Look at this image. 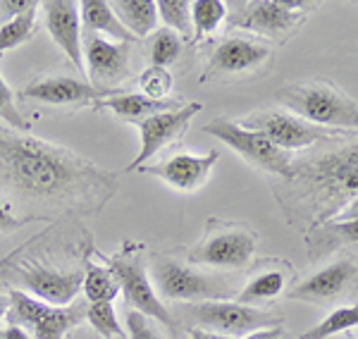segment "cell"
<instances>
[{
	"label": "cell",
	"mask_w": 358,
	"mask_h": 339,
	"mask_svg": "<svg viewBox=\"0 0 358 339\" xmlns=\"http://www.w3.org/2000/svg\"><path fill=\"white\" fill-rule=\"evenodd\" d=\"M0 187L43 203H77L108 199L115 182L72 151L0 129Z\"/></svg>",
	"instance_id": "6da1fadb"
},
{
	"label": "cell",
	"mask_w": 358,
	"mask_h": 339,
	"mask_svg": "<svg viewBox=\"0 0 358 339\" xmlns=\"http://www.w3.org/2000/svg\"><path fill=\"white\" fill-rule=\"evenodd\" d=\"M287 184L294 187L296 203L313 215V229L322 227L358 196V143L301 160Z\"/></svg>",
	"instance_id": "7a4b0ae2"
},
{
	"label": "cell",
	"mask_w": 358,
	"mask_h": 339,
	"mask_svg": "<svg viewBox=\"0 0 358 339\" xmlns=\"http://www.w3.org/2000/svg\"><path fill=\"white\" fill-rule=\"evenodd\" d=\"M108 268L113 270L115 280L120 282V291H122L124 301L129 303L131 311L146 315V318L158 320L167 330H177V320L172 318L170 308L158 296L153 282L148 280L146 258H143V249L138 244H124L115 256L108 258Z\"/></svg>",
	"instance_id": "3957f363"
},
{
	"label": "cell",
	"mask_w": 358,
	"mask_h": 339,
	"mask_svg": "<svg viewBox=\"0 0 358 339\" xmlns=\"http://www.w3.org/2000/svg\"><path fill=\"white\" fill-rule=\"evenodd\" d=\"M280 101L315 127L358 129V103L346 99L330 84L289 86L280 94Z\"/></svg>",
	"instance_id": "277c9868"
},
{
	"label": "cell",
	"mask_w": 358,
	"mask_h": 339,
	"mask_svg": "<svg viewBox=\"0 0 358 339\" xmlns=\"http://www.w3.org/2000/svg\"><path fill=\"white\" fill-rule=\"evenodd\" d=\"M10 325L24 327L34 339H62L72 327L86 320L89 301H72L69 306H50L41 298L20 289H10Z\"/></svg>",
	"instance_id": "5b68a950"
},
{
	"label": "cell",
	"mask_w": 358,
	"mask_h": 339,
	"mask_svg": "<svg viewBox=\"0 0 358 339\" xmlns=\"http://www.w3.org/2000/svg\"><path fill=\"white\" fill-rule=\"evenodd\" d=\"M153 287L158 296L182 303L201 301H229L232 287L215 275H206L187 263H179L170 256H158L151 266Z\"/></svg>",
	"instance_id": "8992f818"
},
{
	"label": "cell",
	"mask_w": 358,
	"mask_h": 339,
	"mask_svg": "<svg viewBox=\"0 0 358 339\" xmlns=\"http://www.w3.org/2000/svg\"><path fill=\"white\" fill-rule=\"evenodd\" d=\"M187 320L194 330H206L213 335L222 337H246L256 330H268V327H280L282 318L258 311L253 306H244L239 301H201L189 303L182 308Z\"/></svg>",
	"instance_id": "52a82bcc"
},
{
	"label": "cell",
	"mask_w": 358,
	"mask_h": 339,
	"mask_svg": "<svg viewBox=\"0 0 358 339\" xmlns=\"http://www.w3.org/2000/svg\"><path fill=\"white\" fill-rule=\"evenodd\" d=\"M203 131L215 136V139H220L222 143H227L232 151H236L241 158L253 163L256 168L270 172V175L285 177V180L292 177V172H294L292 156L287 151H282V148H277L268 136L261 134V131L246 129V127H241V124L229 122V120H224V117H217V120H213V122H208Z\"/></svg>",
	"instance_id": "ba28073f"
},
{
	"label": "cell",
	"mask_w": 358,
	"mask_h": 339,
	"mask_svg": "<svg viewBox=\"0 0 358 339\" xmlns=\"http://www.w3.org/2000/svg\"><path fill=\"white\" fill-rule=\"evenodd\" d=\"M241 127L246 129H256L261 134L268 136L282 151H296V148L313 146L317 141L332 139L334 131L339 129H325V127H315V124L306 122L299 115L285 113V110H263V113H253L251 117H246L241 122Z\"/></svg>",
	"instance_id": "9c48e42d"
},
{
	"label": "cell",
	"mask_w": 358,
	"mask_h": 339,
	"mask_svg": "<svg viewBox=\"0 0 358 339\" xmlns=\"http://www.w3.org/2000/svg\"><path fill=\"white\" fill-rule=\"evenodd\" d=\"M299 0H253V3H234L227 13L229 27L244 31L263 34V36H282L296 24L301 10Z\"/></svg>",
	"instance_id": "30bf717a"
},
{
	"label": "cell",
	"mask_w": 358,
	"mask_h": 339,
	"mask_svg": "<svg viewBox=\"0 0 358 339\" xmlns=\"http://www.w3.org/2000/svg\"><path fill=\"white\" fill-rule=\"evenodd\" d=\"M203 110L201 103H189V106H179L177 110H165L151 117L141 120L138 122V134H141V148H138V156L131 160L124 168V172L143 168L146 160H151L160 148H165L167 143H172L175 139L187 131L189 122Z\"/></svg>",
	"instance_id": "8fae6325"
},
{
	"label": "cell",
	"mask_w": 358,
	"mask_h": 339,
	"mask_svg": "<svg viewBox=\"0 0 358 339\" xmlns=\"http://www.w3.org/2000/svg\"><path fill=\"white\" fill-rule=\"evenodd\" d=\"M256 234L246 229H220L217 234L201 241L199 249L192 254V261L208 268L239 270L248 266L256 254Z\"/></svg>",
	"instance_id": "7c38bea8"
},
{
	"label": "cell",
	"mask_w": 358,
	"mask_h": 339,
	"mask_svg": "<svg viewBox=\"0 0 358 339\" xmlns=\"http://www.w3.org/2000/svg\"><path fill=\"white\" fill-rule=\"evenodd\" d=\"M82 53L86 60V74L91 84L98 89H110V84H117L127 77V65H129V43L108 41L98 34H86L82 43Z\"/></svg>",
	"instance_id": "4fadbf2b"
},
{
	"label": "cell",
	"mask_w": 358,
	"mask_h": 339,
	"mask_svg": "<svg viewBox=\"0 0 358 339\" xmlns=\"http://www.w3.org/2000/svg\"><path fill=\"white\" fill-rule=\"evenodd\" d=\"M41 10L50 38L65 50V55L77 65L79 72H86L82 53V15H79V3H74V0H45V3H41Z\"/></svg>",
	"instance_id": "5bb4252c"
},
{
	"label": "cell",
	"mask_w": 358,
	"mask_h": 339,
	"mask_svg": "<svg viewBox=\"0 0 358 339\" xmlns=\"http://www.w3.org/2000/svg\"><path fill=\"white\" fill-rule=\"evenodd\" d=\"M220 153L210 151L206 156H194V153H177V156L163 160L158 165H143L138 172H146V175L160 177L170 187L179 189V192H196L201 189L210 175L213 165L217 163Z\"/></svg>",
	"instance_id": "9a60e30c"
},
{
	"label": "cell",
	"mask_w": 358,
	"mask_h": 339,
	"mask_svg": "<svg viewBox=\"0 0 358 339\" xmlns=\"http://www.w3.org/2000/svg\"><path fill=\"white\" fill-rule=\"evenodd\" d=\"M113 94L115 91L98 89L94 84L79 82L72 77H45L29 84L22 91V99L50 103V106H86V103H98Z\"/></svg>",
	"instance_id": "2e32d148"
},
{
	"label": "cell",
	"mask_w": 358,
	"mask_h": 339,
	"mask_svg": "<svg viewBox=\"0 0 358 339\" xmlns=\"http://www.w3.org/2000/svg\"><path fill=\"white\" fill-rule=\"evenodd\" d=\"M20 280L31 291V296L41 298L50 306H69L82 291L84 273L82 270L60 273L50 268H29L20 270Z\"/></svg>",
	"instance_id": "e0dca14e"
},
{
	"label": "cell",
	"mask_w": 358,
	"mask_h": 339,
	"mask_svg": "<svg viewBox=\"0 0 358 339\" xmlns=\"http://www.w3.org/2000/svg\"><path fill=\"white\" fill-rule=\"evenodd\" d=\"M270 57V48L263 43L248 41V38H224V41L213 50L210 60L206 65L203 79L208 77H227V74L248 72L261 67Z\"/></svg>",
	"instance_id": "ac0fdd59"
},
{
	"label": "cell",
	"mask_w": 358,
	"mask_h": 339,
	"mask_svg": "<svg viewBox=\"0 0 358 339\" xmlns=\"http://www.w3.org/2000/svg\"><path fill=\"white\" fill-rule=\"evenodd\" d=\"M356 266L351 261H337L332 266L317 270L308 280L299 282L289 291V298L294 301H310V303H330L342 291L354 282Z\"/></svg>",
	"instance_id": "d6986e66"
},
{
	"label": "cell",
	"mask_w": 358,
	"mask_h": 339,
	"mask_svg": "<svg viewBox=\"0 0 358 339\" xmlns=\"http://www.w3.org/2000/svg\"><path fill=\"white\" fill-rule=\"evenodd\" d=\"M96 108H103V110H110L117 117L131 120V122H141V120L151 117V115L165 113V110H177V101H155L143 96L141 91L138 94H113L108 99L94 103Z\"/></svg>",
	"instance_id": "ffe728a7"
},
{
	"label": "cell",
	"mask_w": 358,
	"mask_h": 339,
	"mask_svg": "<svg viewBox=\"0 0 358 339\" xmlns=\"http://www.w3.org/2000/svg\"><path fill=\"white\" fill-rule=\"evenodd\" d=\"M79 15H82V24L86 27V34H98V36L108 34V36L120 43H129L134 38L122 27V22L115 17L108 0H82L79 3Z\"/></svg>",
	"instance_id": "44dd1931"
},
{
	"label": "cell",
	"mask_w": 358,
	"mask_h": 339,
	"mask_svg": "<svg viewBox=\"0 0 358 339\" xmlns=\"http://www.w3.org/2000/svg\"><path fill=\"white\" fill-rule=\"evenodd\" d=\"M110 8L131 36L143 38L155 31V24H158L155 0H115Z\"/></svg>",
	"instance_id": "7402d4cb"
},
{
	"label": "cell",
	"mask_w": 358,
	"mask_h": 339,
	"mask_svg": "<svg viewBox=\"0 0 358 339\" xmlns=\"http://www.w3.org/2000/svg\"><path fill=\"white\" fill-rule=\"evenodd\" d=\"M82 291H84V296H86V301H89V303L115 301V296L120 294V282L115 280L113 270L108 266L86 263Z\"/></svg>",
	"instance_id": "603a6c76"
},
{
	"label": "cell",
	"mask_w": 358,
	"mask_h": 339,
	"mask_svg": "<svg viewBox=\"0 0 358 339\" xmlns=\"http://www.w3.org/2000/svg\"><path fill=\"white\" fill-rule=\"evenodd\" d=\"M285 282H287L285 273H280V270H268V273L256 275V277L236 294L234 301L244 303V306H253V303H258V301H268V298H275L282 294Z\"/></svg>",
	"instance_id": "cb8c5ba5"
},
{
	"label": "cell",
	"mask_w": 358,
	"mask_h": 339,
	"mask_svg": "<svg viewBox=\"0 0 358 339\" xmlns=\"http://www.w3.org/2000/svg\"><path fill=\"white\" fill-rule=\"evenodd\" d=\"M227 20V5L222 0H194L192 3V24L194 41L217 31V27Z\"/></svg>",
	"instance_id": "d4e9b609"
},
{
	"label": "cell",
	"mask_w": 358,
	"mask_h": 339,
	"mask_svg": "<svg viewBox=\"0 0 358 339\" xmlns=\"http://www.w3.org/2000/svg\"><path fill=\"white\" fill-rule=\"evenodd\" d=\"M356 327H358V303L332 311L325 320H320L310 330H306L299 339H330L334 335H342V332L356 330Z\"/></svg>",
	"instance_id": "484cf974"
},
{
	"label": "cell",
	"mask_w": 358,
	"mask_h": 339,
	"mask_svg": "<svg viewBox=\"0 0 358 339\" xmlns=\"http://www.w3.org/2000/svg\"><path fill=\"white\" fill-rule=\"evenodd\" d=\"M36 10H38V3L34 5L31 10L22 13L20 17H15V20L0 24V55H3L5 50H13L17 45L27 43L29 38L34 36V29H36Z\"/></svg>",
	"instance_id": "4316f807"
},
{
	"label": "cell",
	"mask_w": 358,
	"mask_h": 339,
	"mask_svg": "<svg viewBox=\"0 0 358 339\" xmlns=\"http://www.w3.org/2000/svg\"><path fill=\"white\" fill-rule=\"evenodd\" d=\"M158 17L165 22V29L182 36H192V3L189 0H155Z\"/></svg>",
	"instance_id": "83f0119b"
},
{
	"label": "cell",
	"mask_w": 358,
	"mask_h": 339,
	"mask_svg": "<svg viewBox=\"0 0 358 339\" xmlns=\"http://www.w3.org/2000/svg\"><path fill=\"white\" fill-rule=\"evenodd\" d=\"M86 320L94 327L101 337L113 339V337H124L122 325L117 323V313H115L113 301H103V303H89L86 308Z\"/></svg>",
	"instance_id": "f1b7e54d"
},
{
	"label": "cell",
	"mask_w": 358,
	"mask_h": 339,
	"mask_svg": "<svg viewBox=\"0 0 358 339\" xmlns=\"http://www.w3.org/2000/svg\"><path fill=\"white\" fill-rule=\"evenodd\" d=\"M148 50H151V65L167 67L182 53V38H179V34L170 31V29H158L153 34V41Z\"/></svg>",
	"instance_id": "f546056e"
},
{
	"label": "cell",
	"mask_w": 358,
	"mask_h": 339,
	"mask_svg": "<svg viewBox=\"0 0 358 339\" xmlns=\"http://www.w3.org/2000/svg\"><path fill=\"white\" fill-rule=\"evenodd\" d=\"M172 84H175V79H172L167 67L148 65L146 70L138 74V89H141V94L155 101H167V94L172 91Z\"/></svg>",
	"instance_id": "4dcf8cb0"
},
{
	"label": "cell",
	"mask_w": 358,
	"mask_h": 339,
	"mask_svg": "<svg viewBox=\"0 0 358 339\" xmlns=\"http://www.w3.org/2000/svg\"><path fill=\"white\" fill-rule=\"evenodd\" d=\"M0 120H5V122L15 129H29V122L22 117L20 110H17L13 89H10L8 82L3 79V74H0Z\"/></svg>",
	"instance_id": "1f68e13d"
},
{
	"label": "cell",
	"mask_w": 358,
	"mask_h": 339,
	"mask_svg": "<svg viewBox=\"0 0 358 339\" xmlns=\"http://www.w3.org/2000/svg\"><path fill=\"white\" fill-rule=\"evenodd\" d=\"M124 323H127V332H129V339H163L146 315L131 311V308L127 311Z\"/></svg>",
	"instance_id": "d6a6232c"
},
{
	"label": "cell",
	"mask_w": 358,
	"mask_h": 339,
	"mask_svg": "<svg viewBox=\"0 0 358 339\" xmlns=\"http://www.w3.org/2000/svg\"><path fill=\"white\" fill-rule=\"evenodd\" d=\"M322 239L354 241V244H358V220H349V222H325V229H322Z\"/></svg>",
	"instance_id": "836d02e7"
},
{
	"label": "cell",
	"mask_w": 358,
	"mask_h": 339,
	"mask_svg": "<svg viewBox=\"0 0 358 339\" xmlns=\"http://www.w3.org/2000/svg\"><path fill=\"white\" fill-rule=\"evenodd\" d=\"M34 5H36V0H0V24L20 17L22 13L31 10Z\"/></svg>",
	"instance_id": "e575fe53"
},
{
	"label": "cell",
	"mask_w": 358,
	"mask_h": 339,
	"mask_svg": "<svg viewBox=\"0 0 358 339\" xmlns=\"http://www.w3.org/2000/svg\"><path fill=\"white\" fill-rule=\"evenodd\" d=\"M20 225H22V222L13 215L10 205L5 203L3 199H0V234H3V232H13V229H17Z\"/></svg>",
	"instance_id": "d590c367"
},
{
	"label": "cell",
	"mask_w": 358,
	"mask_h": 339,
	"mask_svg": "<svg viewBox=\"0 0 358 339\" xmlns=\"http://www.w3.org/2000/svg\"><path fill=\"white\" fill-rule=\"evenodd\" d=\"M349 220H358V196L351 199L349 203H346L330 222H349Z\"/></svg>",
	"instance_id": "8d00e7d4"
},
{
	"label": "cell",
	"mask_w": 358,
	"mask_h": 339,
	"mask_svg": "<svg viewBox=\"0 0 358 339\" xmlns=\"http://www.w3.org/2000/svg\"><path fill=\"white\" fill-rule=\"evenodd\" d=\"M282 335H285V330L280 325V327H268V330H256L251 335H246L244 339H282Z\"/></svg>",
	"instance_id": "74e56055"
},
{
	"label": "cell",
	"mask_w": 358,
	"mask_h": 339,
	"mask_svg": "<svg viewBox=\"0 0 358 339\" xmlns=\"http://www.w3.org/2000/svg\"><path fill=\"white\" fill-rule=\"evenodd\" d=\"M0 339H34L24 327H17V325H8L5 330H0Z\"/></svg>",
	"instance_id": "f35d334b"
},
{
	"label": "cell",
	"mask_w": 358,
	"mask_h": 339,
	"mask_svg": "<svg viewBox=\"0 0 358 339\" xmlns=\"http://www.w3.org/2000/svg\"><path fill=\"white\" fill-rule=\"evenodd\" d=\"M189 339H234V337H222V335H213V332H206V330H194L189 332Z\"/></svg>",
	"instance_id": "ab89813d"
},
{
	"label": "cell",
	"mask_w": 358,
	"mask_h": 339,
	"mask_svg": "<svg viewBox=\"0 0 358 339\" xmlns=\"http://www.w3.org/2000/svg\"><path fill=\"white\" fill-rule=\"evenodd\" d=\"M10 311V296H3L0 294V320H5V315Z\"/></svg>",
	"instance_id": "60d3db41"
}]
</instances>
